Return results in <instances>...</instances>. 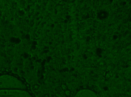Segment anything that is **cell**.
I'll use <instances>...</instances> for the list:
<instances>
[{"label": "cell", "instance_id": "1", "mask_svg": "<svg viewBox=\"0 0 131 97\" xmlns=\"http://www.w3.org/2000/svg\"><path fill=\"white\" fill-rule=\"evenodd\" d=\"M26 87L25 84L21 81L14 76L9 75L0 76V90L24 89Z\"/></svg>", "mask_w": 131, "mask_h": 97}, {"label": "cell", "instance_id": "2", "mask_svg": "<svg viewBox=\"0 0 131 97\" xmlns=\"http://www.w3.org/2000/svg\"><path fill=\"white\" fill-rule=\"evenodd\" d=\"M0 97H33L27 91L21 89L0 90Z\"/></svg>", "mask_w": 131, "mask_h": 97}, {"label": "cell", "instance_id": "3", "mask_svg": "<svg viewBox=\"0 0 131 97\" xmlns=\"http://www.w3.org/2000/svg\"><path fill=\"white\" fill-rule=\"evenodd\" d=\"M74 97H97L96 94L91 90L85 89L80 90Z\"/></svg>", "mask_w": 131, "mask_h": 97}, {"label": "cell", "instance_id": "4", "mask_svg": "<svg viewBox=\"0 0 131 97\" xmlns=\"http://www.w3.org/2000/svg\"><path fill=\"white\" fill-rule=\"evenodd\" d=\"M101 18H104V17H105V16H106L105 13H102L101 14Z\"/></svg>", "mask_w": 131, "mask_h": 97}]
</instances>
